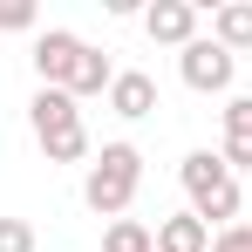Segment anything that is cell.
Segmentation results:
<instances>
[{"label":"cell","mask_w":252,"mask_h":252,"mask_svg":"<svg viewBox=\"0 0 252 252\" xmlns=\"http://www.w3.org/2000/svg\"><path fill=\"white\" fill-rule=\"evenodd\" d=\"M136 191H143V150L136 143H102L95 157H89V177H82V205L95 218H123L136 205Z\"/></svg>","instance_id":"obj_1"},{"label":"cell","mask_w":252,"mask_h":252,"mask_svg":"<svg viewBox=\"0 0 252 252\" xmlns=\"http://www.w3.org/2000/svg\"><path fill=\"white\" fill-rule=\"evenodd\" d=\"M177 177H184V198H191V211L205 218V225H239V205H246V191H239V170L225 164L218 150H191L184 164H177Z\"/></svg>","instance_id":"obj_2"},{"label":"cell","mask_w":252,"mask_h":252,"mask_svg":"<svg viewBox=\"0 0 252 252\" xmlns=\"http://www.w3.org/2000/svg\"><path fill=\"white\" fill-rule=\"evenodd\" d=\"M28 123H34V143L48 150V164H89V129H82V102L68 89H34L28 102Z\"/></svg>","instance_id":"obj_3"},{"label":"cell","mask_w":252,"mask_h":252,"mask_svg":"<svg viewBox=\"0 0 252 252\" xmlns=\"http://www.w3.org/2000/svg\"><path fill=\"white\" fill-rule=\"evenodd\" d=\"M177 75H184V89H198V95H225L232 75H239V55H232V48H218L211 34H198V41L177 55Z\"/></svg>","instance_id":"obj_4"},{"label":"cell","mask_w":252,"mask_h":252,"mask_svg":"<svg viewBox=\"0 0 252 252\" xmlns=\"http://www.w3.org/2000/svg\"><path fill=\"white\" fill-rule=\"evenodd\" d=\"M82 34H68V28H41L34 34V75H41V89H68V75H75V62H82Z\"/></svg>","instance_id":"obj_5"},{"label":"cell","mask_w":252,"mask_h":252,"mask_svg":"<svg viewBox=\"0 0 252 252\" xmlns=\"http://www.w3.org/2000/svg\"><path fill=\"white\" fill-rule=\"evenodd\" d=\"M143 34L157 48H177L184 55V48L198 41V0H150L143 7Z\"/></svg>","instance_id":"obj_6"},{"label":"cell","mask_w":252,"mask_h":252,"mask_svg":"<svg viewBox=\"0 0 252 252\" xmlns=\"http://www.w3.org/2000/svg\"><path fill=\"white\" fill-rule=\"evenodd\" d=\"M109 109H116L123 123L157 116V82H150L143 68H116V82H109Z\"/></svg>","instance_id":"obj_7"},{"label":"cell","mask_w":252,"mask_h":252,"mask_svg":"<svg viewBox=\"0 0 252 252\" xmlns=\"http://www.w3.org/2000/svg\"><path fill=\"white\" fill-rule=\"evenodd\" d=\"M218 157L232 170H252V95L225 102V143H218Z\"/></svg>","instance_id":"obj_8"},{"label":"cell","mask_w":252,"mask_h":252,"mask_svg":"<svg viewBox=\"0 0 252 252\" xmlns=\"http://www.w3.org/2000/svg\"><path fill=\"white\" fill-rule=\"evenodd\" d=\"M157 252H211V225L198 211H170L157 218Z\"/></svg>","instance_id":"obj_9"},{"label":"cell","mask_w":252,"mask_h":252,"mask_svg":"<svg viewBox=\"0 0 252 252\" xmlns=\"http://www.w3.org/2000/svg\"><path fill=\"white\" fill-rule=\"evenodd\" d=\"M211 41L232 48V55H252V0H225V7H211Z\"/></svg>","instance_id":"obj_10"},{"label":"cell","mask_w":252,"mask_h":252,"mask_svg":"<svg viewBox=\"0 0 252 252\" xmlns=\"http://www.w3.org/2000/svg\"><path fill=\"white\" fill-rule=\"evenodd\" d=\"M109 82H116V62H109L102 48H82V62H75V75H68V95L89 102V95H109Z\"/></svg>","instance_id":"obj_11"},{"label":"cell","mask_w":252,"mask_h":252,"mask_svg":"<svg viewBox=\"0 0 252 252\" xmlns=\"http://www.w3.org/2000/svg\"><path fill=\"white\" fill-rule=\"evenodd\" d=\"M102 252H157V232H150L143 218H116V225L102 232Z\"/></svg>","instance_id":"obj_12"},{"label":"cell","mask_w":252,"mask_h":252,"mask_svg":"<svg viewBox=\"0 0 252 252\" xmlns=\"http://www.w3.org/2000/svg\"><path fill=\"white\" fill-rule=\"evenodd\" d=\"M34 21H41V14H34L28 0H7V7H0V34H34Z\"/></svg>","instance_id":"obj_13"},{"label":"cell","mask_w":252,"mask_h":252,"mask_svg":"<svg viewBox=\"0 0 252 252\" xmlns=\"http://www.w3.org/2000/svg\"><path fill=\"white\" fill-rule=\"evenodd\" d=\"M0 252H34V225L28 218H0Z\"/></svg>","instance_id":"obj_14"},{"label":"cell","mask_w":252,"mask_h":252,"mask_svg":"<svg viewBox=\"0 0 252 252\" xmlns=\"http://www.w3.org/2000/svg\"><path fill=\"white\" fill-rule=\"evenodd\" d=\"M211 252H252V225H225V232H211Z\"/></svg>","instance_id":"obj_15"}]
</instances>
